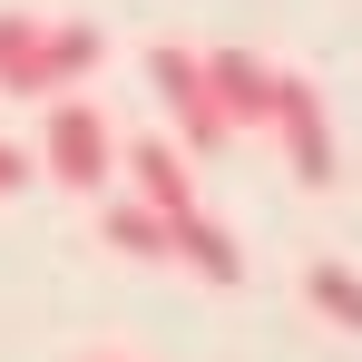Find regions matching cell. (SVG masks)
Masks as SVG:
<instances>
[{"instance_id": "1", "label": "cell", "mask_w": 362, "mask_h": 362, "mask_svg": "<svg viewBox=\"0 0 362 362\" xmlns=\"http://www.w3.org/2000/svg\"><path fill=\"white\" fill-rule=\"evenodd\" d=\"M40 167H49L69 196H108V177H118V127H108V108H98V98H59V108L40 118Z\"/></svg>"}, {"instance_id": "2", "label": "cell", "mask_w": 362, "mask_h": 362, "mask_svg": "<svg viewBox=\"0 0 362 362\" xmlns=\"http://www.w3.org/2000/svg\"><path fill=\"white\" fill-rule=\"evenodd\" d=\"M274 147H284V167H294V186H343V147H333V118H323V88L313 78H294V69H274Z\"/></svg>"}, {"instance_id": "3", "label": "cell", "mask_w": 362, "mask_h": 362, "mask_svg": "<svg viewBox=\"0 0 362 362\" xmlns=\"http://www.w3.org/2000/svg\"><path fill=\"white\" fill-rule=\"evenodd\" d=\"M147 88H157V108L186 127V147H226V137H235L226 108H216V88H206V49L157 40V49H147Z\"/></svg>"}, {"instance_id": "4", "label": "cell", "mask_w": 362, "mask_h": 362, "mask_svg": "<svg viewBox=\"0 0 362 362\" xmlns=\"http://www.w3.org/2000/svg\"><path fill=\"white\" fill-rule=\"evenodd\" d=\"M88 69H98V30H88V20H40L30 59L10 69L0 88H10V98H49V108H59V98L88 78Z\"/></svg>"}, {"instance_id": "5", "label": "cell", "mask_w": 362, "mask_h": 362, "mask_svg": "<svg viewBox=\"0 0 362 362\" xmlns=\"http://www.w3.org/2000/svg\"><path fill=\"white\" fill-rule=\"evenodd\" d=\"M118 167H127V186H137V206H147V216H167V226L196 216V177H186V157L167 147V137H127Z\"/></svg>"}, {"instance_id": "6", "label": "cell", "mask_w": 362, "mask_h": 362, "mask_svg": "<svg viewBox=\"0 0 362 362\" xmlns=\"http://www.w3.org/2000/svg\"><path fill=\"white\" fill-rule=\"evenodd\" d=\"M206 88H216L226 127H264L274 118V69L255 59V49H206Z\"/></svg>"}, {"instance_id": "7", "label": "cell", "mask_w": 362, "mask_h": 362, "mask_svg": "<svg viewBox=\"0 0 362 362\" xmlns=\"http://www.w3.org/2000/svg\"><path fill=\"white\" fill-rule=\"evenodd\" d=\"M167 255H177V264H196V274H206V284H245V245L226 235V226H216V216H206V206H196V216H177V226H167Z\"/></svg>"}, {"instance_id": "8", "label": "cell", "mask_w": 362, "mask_h": 362, "mask_svg": "<svg viewBox=\"0 0 362 362\" xmlns=\"http://www.w3.org/2000/svg\"><path fill=\"white\" fill-rule=\"evenodd\" d=\"M303 303H313L333 333H362V274H353V264L313 255V264H303Z\"/></svg>"}, {"instance_id": "9", "label": "cell", "mask_w": 362, "mask_h": 362, "mask_svg": "<svg viewBox=\"0 0 362 362\" xmlns=\"http://www.w3.org/2000/svg\"><path fill=\"white\" fill-rule=\"evenodd\" d=\"M98 245L108 255H137V264H167V216H147L137 196L127 206H98Z\"/></svg>"}, {"instance_id": "10", "label": "cell", "mask_w": 362, "mask_h": 362, "mask_svg": "<svg viewBox=\"0 0 362 362\" xmlns=\"http://www.w3.org/2000/svg\"><path fill=\"white\" fill-rule=\"evenodd\" d=\"M30 40H40V10H0V78L30 59Z\"/></svg>"}, {"instance_id": "11", "label": "cell", "mask_w": 362, "mask_h": 362, "mask_svg": "<svg viewBox=\"0 0 362 362\" xmlns=\"http://www.w3.org/2000/svg\"><path fill=\"white\" fill-rule=\"evenodd\" d=\"M20 186H30V157H20V147L0 137V196H20Z\"/></svg>"}, {"instance_id": "12", "label": "cell", "mask_w": 362, "mask_h": 362, "mask_svg": "<svg viewBox=\"0 0 362 362\" xmlns=\"http://www.w3.org/2000/svg\"><path fill=\"white\" fill-rule=\"evenodd\" d=\"M88 362H137V353H88Z\"/></svg>"}]
</instances>
